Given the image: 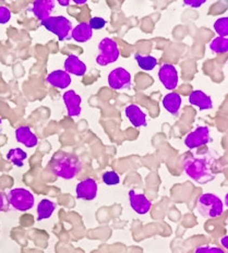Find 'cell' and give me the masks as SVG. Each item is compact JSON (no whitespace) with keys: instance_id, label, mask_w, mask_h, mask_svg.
I'll list each match as a JSON object with an SVG mask.
<instances>
[{"instance_id":"6da1fadb","label":"cell","mask_w":228,"mask_h":253,"mask_svg":"<svg viewBox=\"0 0 228 253\" xmlns=\"http://www.w3.org/2000/svg\"><path fill=\"white\" fill-rule=\"evenodd\" d=\"M215 161L211 157H192L184 161L183 169L187 175L200 184L214 180Z\"/></svg>"},{"instance_id":"7a4b0ae2","label":"cell","mask_w":228,"mask_h":253,"mask_svg":"<svg viewBox=\"0 0 228 253\" xmlns=\"http://www.w3.org/2000/svg\"><path fill=\"white\" fill-rule=\"evenodd\" d=\"M82 164L78 157L67 154L63 152H58L52 156L49 163V169L57 177L70 180L80 172Z\"/></svg>"},{"instance_id":"3957f363","label":"cell","mask_w":228,"mask_h":253,"mask_svg":"<svg viewBox=\"0 0 228 253\" xmlns=\"http://www.w3.org/2000/svg\"><path fill=\"white\" fill-rule=\"evenodd\" d=\"M198 212L205 218L220 217L224 212L222 200L213 193H204L198 200Z\"/></svg>"},{"instance_id":"277c9868","label":"cell","mask_w":228,"mask_h":253,"mask_svg":"<svg viewBox=\"0 0 228 253\" xmlns=\"http://www.w3.org/2000/svg\"><path fill=\"white\" fill-rule=\"evenodd\" d=\"M41 25L44 26L47 31L51 32L52 34H55L60 42L71 39L72 23L63 15H56V17L50 15L48 19L42 21Z\"/></svg>"},{"instance_id":"5b68a950","label":"cell","mask_w":228,"mask_h":253,"mask_svg":"<svg viewBox=\"0 0 228 253\" xmlns=\"http://www.w3.org/2000/svg\"><path fill=\"white\" fill-rule=\"evenodd\" d=\"M7 201L14 210L19 211V212H26L34 207L35 199L30 190L15 188L8 192Z\"/></svg>"},{"instance_id":"8992f818","label":"cell","mask_w":228,"mask_h":253,"mask_svg":"<svg viewBox=\"0 0 228 253\" xmlns=\"http://www.w3.org/2000/svg\"><path fill=\"white\" fill-rule=\"evenodd\" d=\"M99 54L97 55L96 63L100 67H107L118 60L120 50L117 42L109 38H105L98 44Z\"/></svg>"},{"instance_id":"52a82bcc","label":"cell","mask_w":228,"mask_h":253,"mask_svg":"<svg viewBox=\"0 0 228 253\" xmlns=\"http://www.w3.org/2000/svg\"><path fill=\"white\" fill-rule=\"evenodd\" d=\"M108 85L115 91L129 89L131 87V73L123 67H118L109 72Z\"/></svg>"},{"instance_id":"ba28073f","label":"cell","mask_w":228,"mask_h":253,"mask_svg":"<svg viewBox=\"0 0 228 253\" xmlns=\"http://www.w3.org/2000/svg\"><path fill=\"white\" fill-rule=\"evenodd\" d=\"M210 142H212V138L209 126H201L185 136L184 145L187 146L188 149L192 150L208 144Z\"/></svg>"},{"instance_id":"9c48e42d","label":"cell","mask_w":228,"mask_h":253,"mask_svg":"<svg viewBox=\"0 0 228 253\" xmlns=\"http://www.w3.org/2000/svg\"><path fill=\"white\" fill-rule=\"evenodd\" d=\"M158 79L164 87L168 91H173L177 87L179 82V75L176 67L172 63H163L158 70Z\"/></svg>"},{"instance_id":"30bf717a","label":"cell","mask_w":228,"mask_h":253,"mask_svg":"<svg viewBox=\"0 0 228 253\" xmlns=\"http://www.w3.org/2000/svg\"><path fill=\"white\" fill-rule=\"evenodd\" d=\"M98 184L93 178H86L77 184L76 196L80 200L92 201L97 197Z\"/></svg>"},{"instance_id":"8fae6325","label":"cell","mask_w":228,"mask_h":253,"mask_svg":"<svg viewBox=\"0 0 228 253\" xmlns=\"http://www.w3.org/2000/svg\"><path fill=\"white\" fill-rule=\"evenodd\" d=\"M63 103L66 105L68 116L70 117H78L82 112V97L73 89H69L62 95Z\"/></svg>"},{"instance_id":"7c38bea8","label":"cell","mask_w":228,"mask_h":253,"mask_svg":"<svg viewBox=\"0 0 228 253\" xmlns=\"http://www.w3.org/2000/svg\"><path fill=\"white\" fill-rule=\"evenodd\" d=\"M128 197L130 207L137 214L145 215L148 213V211L151 210L152 202L146 198L145 194L137 193L134 190H130Z\"/></svg>"},{"instance_id":"4fadbf2b","label":"cell","mask_w":228,"mask_h":253,"mask_svg":"<svg viewBox=\"0 0 228 253\" xmlns=\"http://www.w3.org/2000/svg\"><path fill=\"white\" fill-rule=\"evenodd\" d=\"M56 2L54 0H37L33 2L31 8V11L33 12L35 18L40 20L41 22L50 17L51 12L54 11Z\"/></svg>"},{"instance_id":"5bb4252c","label":"cell","mask_w":228,"mask_h":253,"mask_svg":"<svg viewBox=\"0 0 228 253\" xmlns=\"http://www.w3.org/2000/svg\"><path fill=\"white\" fill-rule=\"evenodd\" d=\"M15 140L24 146L32 149L39 144V138L28 126H21L15 130Z\"/></svg>"},{"instance_id":"9a60e30c","label":"cell","mask_w":228,"mask_h":253,"mask_svg":"<svg viewBox=\"0 0 228 253\" xmlns=\"http://www.w3.org/2000/svg\"><path fill=\"white\" fill-rule=\"evenodd\" d=\"M126 117L131 123V125L136 126V128H140V126H145L147 125L146 121V114L137 106V105H128L125 109Z\"/></svg>"},{"instance_id":"2e32d148","label":"cell","mask_w":228,"mask_h":253,"mask_svg":"<svg viewBox=\"0 0 228 253\" xmlns=\"http://www.w3.org/2000/svg\"><path fill=\"white\" fill-rule=\"evenodd\" d=\"M46 81L47 83L50 84L51 86L59 89H65L69 87L72 82L71 76L65 70H55L50 72L49 75L47 76Z\"/></svg>"},{"instance_id":"e0dca14e","label":"cell","mask_w":228,"mask_h":253,"mask_svg":"<svg viewBox=\"0 0 228 253\" xmlns=\"http://www.w3.org/2000/svg\"><path fill=\"white\" fill-rule=\"evenodd\" d=\"M87 65L77 55H69L65 60V71L69 75L83 77L87 73Z\"/></svg>"},{"instance_id":"ac0fdd59","label":"cell","mask_w":228,"mask_h":253,"mask_svg":"<svg viewBox=\"0 0 228 253\" xmlns=\"http://www.w3.org/2000/svg\"><path fill=\"white\" fill-rule=\"evenodd\" d=\"M188 99L190 104L198 107L200 110H208L213 108V101H212V98L208 94H205L203 91H200V89L190 93Z\"/></svg>"},{"instance_id":"d6986e66","label":"cell","mask_w":228,"mask_h":253,"mask_svg":"<svg viewBox=\"0 0 228 253\" xmlns=\"http://www.w3.org/2000/svg\"><path fill=\"white\" fill-rule=\"evenodd\" d=\"M93 38V30L88 22H81L74 26L71 32V39L77 43H87Z\"/></svg>"},{"instance_id":"ffe728a7","label":"cell","mask_w":228,"mask_h":253,"mask_svg":"<svg viewBox=\"0 0 228 253\" xmlns=\"http://www.w3.org/2000/svg\"><path fill=\"white\" fill-rule=\"evenodd\" d=\"M182 96L178 93L171 92L166 94L163 98V107L165 108L169 114H172L174 116L178 115L180 107H182Z\"/></svg>"},{"instance_id":"44dd1931","label":"cell","mask_w":228,"mask_h":253,"mask_svg":"<svg viewBox=\"0 0 228 253\" xmlns=\"http://www.w3.org/2000/svg\"><path fill=\"white\" fill-rule=\"evenodd\" d=\"M56 210V204L48 199H44L37 205V220L48 219L54 214Z\"/></svg>"},{"instance_id":"7402d4cb","label":"cell","mask_w":228,"mask_h":253,"mask_svg":"<svg viewBox=\"0 0 228 253\" xmlns=\"http://www.w3.org/2000/svg\"><path fill=\"white\" fill-rule=\"evenodd\" d=\"M7 161L12 163L14 166L17 167H23L24 161L28 158V154L26 152L22 149H19V147H15V149H11L6 155Z\"/></svg>"},{"instance_id":"603a6c76","label":"cell","mask_w":228,"mask_h":253,"mask_svg":"<svg viewBox=\"0 0 228 253\" xmlns=\"http://www.w3.org/2000/svg\"><path fill=\"white\" fill-rule=\"evenodd\" d=\"M135 59L143 71H152L157 65V59L153 56H143L140 54L135 55Z\"/></svg>"},{"instance_id":"cb8c5ba5","label":"cell","mask_w":228,"mask_h":253,"mask_svg":"<svg viewBox=\"0 0 228 253\" xmlns=\"http://www.w3.org/2000/svg\"><path fill=\"white\" fill-rule=\"evenodd\" d=\"M210 49L215 54H226L228 51V40L217 36L211 42Z\"/></svg>"},{"instance_id":"d4e9b609","label":"cell","mask_w":228,"mask_h":253,"mask_svg":"<svg viewBox=\"0 0 228 253\" xmlns=\"http://www.w3.org/2000/svg\"><path fill=\"white\" fill-rule=\"evenodd\" d=\"M214 31L219 34L220 38L227 39L228 36V18L223 17L217 19L214 23Z\"/></svg>"},{"instance_id":"484cf974","label":"cell","mask_w":228,"mask_h":253,"mask_svg":"<svg viewBox=\"0 0 228 253\" xmlns=\"http://www.w3.org/2000/svg\"><path fill=\"white\" fill-rule=\"evenodd\" d=\"M103 182L106 186H117L120 182V177L116 171L114 170H108L103 173Z\"/></svg>"},{"instance_id":"4316f807","label":"cell","mask_w":228,"mask_h":253,"mask_svg":"<svg viewBox=\"0 0 228 253\" xmlns=\"http://www.w3.org/2000/svg\"><path fill=\"white\" fill-rule=\"evenodd\" d=\"M106 24H107V22H106V20L102 17H93L89 21L90 28H91L93 31L94 30H96V31L102 30L105 28Z\"/></svg>"},{"instance_id":"83f0119b","label":"cell","mask_w":228,"mask_h":253,"mask_svg":"<svg viewBox=\"0 0 228 253\" xmlns=\"http://www.w3.org/2000/svg\"><path fill=\"white\" fill-rule=\"evenodd\" d=\"M11 20V11L4 6H0V24H6Z\"/></svg>"},{"instance_id":"f1b7e54d","label":"cell","mask_w":228,"mask_h":253,"mask_svg":"<svg viewBox=\"0 0 228 253\" xmlns=\"http://www.w3.org/2000/svg\"><path fill=\"white\" fill-rule=\"evenodd\" d=\"M194 253H225V252L224 250L221 249V248L203 246V247H199Z\"/></svg>"},{"instance_id":"f546056e","label":"cell","mask_w":228,"mask_h":253,"mask_svg":"<svg viewBox=\"0 0 228 253\" xmlns=\"http://www.w3.org/2000/svg\"><path fill=\"white\" fill-rule=\"evenodd\" d=\"M205 2V0H203V1H200V0H185V1H183V4L190 8H199L201 6H203Z\"/></svg>"},{"instance_id":"4dcf8cb0","label":"cell","mask_w":228,"mask_h":253,"mask_svg":"<svg viewBox=\"0 0 228 253\" xmlns=\"http://www.w3.org/2000/svg\"><path fill=\"white\" fill-rule=\"evenodd\" d=\"M7 198L6 196L2 192H0V212H2V211H4V209H6L7 207Z\"/></svg>"},{"instance_id":"1f68e13d","label":"cell","mask_w":228,"mask_h":253,"mask_svg":"<svg viewBox=\"0 0 228 253\" xmlns=\"http://www.w3.org/2000/svg\"><path fill=\"white\" fill-rule=\"evenodd\" d=\"M221 242H222V245H223V247L225 248V249H227L228 248V239H227V236H225V237H223V238L221 239Z\"/></svg>"},{"instance_id":"d6a6232c","label":"cell","mask_w":228,"mask_h":253,"mask_svg":"<svg viewBox=\"0 0 228 253\" xmlns=\"http://www.w3.org/2000/svg\"><path fill=\"white\" fill-rule=\"evenodd\" d=\"M58 3H59L60 6H62V7H67V6H69V4H70V1H69V0H66V1H62V0H59V1H58Z\"/></svg>"},{"instance_id":"836d02e7","label":"cell","mask_w":228,"mask_h":253,"mask_svg":"<svg viewBox=\"0 0 228 253\" xmlns=\"http://www.w3.org/2000/svg\"><path fill=\"white\" fill-rule=\"evenodd\" d=\"M73 2L76 3V4H84V3H87L86 0H82V1H79V0H73Z\"/></svg>"},{"instance_id":"e575fe53","label":"cell","mask_w":228,"mask_h":253,"mask_svg":"<svg viewBox=\"0 0 228 253\" xmlns=\"http://www.w3.org/2000/svg\"><path fill=\"white\" fill-rule=\"evenodd\" d=\"M225 205L226 207H228V194L225 197Z\"/></svg>"},{"instance_id":"d590c367","label":"cell","mask_w":228,"mask_h":253,"mask_svg":"<svg viewBox=\"0 0 228 253\" xmlns=\"http://www.w3.org/2000/svg\"><path fill=\"white\" fill-rule=\"evenodd\" d=\"M2 130V120H1V118H0V131Z\"/></svg>"}]
</instances>
